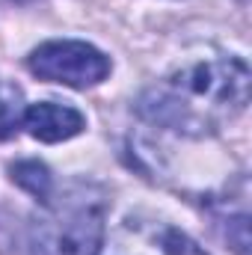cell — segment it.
<instances>
[{
	"label": "cell",
	"instance_id": "1",
	"mask_svg": "<svg viewBox=\"0 0 252 255\" xmlns=\"http://www.w3.org/2000/svg\"><path fill=\"white\" fill-rule=\"evenodd\" d=\"M250 101V68L241 57L202 51L175 65L136 101L139 116L178 133H211Z\"/></svg>",
	"mask_w": 252,
	"mask_h": 255
},
{
	"label": "cell",
	"instance_id": "2",
	"mask_svg": "<svg viewBox=\"0 0 252 255\" xmlns=\"http://www.w3.org/2000/svg\"><path fill=\"white\" fill-rule=\"evenodd\" d=\"M107 199L95 184H74L45 202L30 229L33 255H98L104 241Z\"/></svg>",
	"mask_w": 252,
	"mask_h": 255
},
{
	"label": "cell",
	"instance_id": "6",
	"mask_svg": "<svg viewBox=\"0 0 252 255\" xmlns=\"http://www.w3.org/2000/svg\"><path fill=\"white\" fill-rule=\"evenodd\" d=\"M9 172H12V181L18 187H24L30 196H36L39 202L51 199V193H54V175H51V169L42 160H18V163L9 166Z\"/></svg>",
	"mask_w": 252,
	"mask_h": 255
},
{
	"label": "cell",
	"instance_id": "4",
	"mask_svg": "<svg viewBox=\"0 0 252 255\" xmlns=\"http://www.w3.org/2000/svg\"><path fill=\"white\" fill-rule=\"evenodd\" d=\"M98 255H205L199 244L184 235L178 226L148 217V214H133L125 217L104 241Z\"/></svg>",
	"mask_w": 252,
	"mask_h": 255
},
{
	"label": "cell",
	"instance_id": "7",
	"mask_svg": "<svg viewBox=\"0 0 252 255\" xmlns=\"http://www.w3.org/2000/svg\"><path fill=\"white\" fill-rule=\"evenodd\" d=\"M21 122V113H18V107L15 104H9L3 95H0V136H9L15 128Z\"/></svg>",
	"mask_w": 252,
	"mask_h": 255
},
{
	"label": "cell",
	"instance_id": "5",
	"mask_svg": "<svg viewBox=\"0 0 252 255\" xmlns=\"http://www.w3.org/2000/svg\"><path fill=\"white\" fill-rule=\"evenodd\" d=\"M21 122L30 130V136L39 139V142H63V139L77 136L86 128V119H83L80 110H74L68 104H57V101L30 104L24 110Z\"/></svg>",
	"mask_w": 252,
	"mask_h": 255
},
{
	"label": "cell",
	"instance_id": "3",
	"mask_svg": "<svg viewBox=\"0 0 252 255\" xmlns=\"http://www.w3.org/2000/svg\"><path fill=\"white\" fill-rule=\"evenodd\" d=\"M27 68L48 83H63L74 89H86L101 83L110 74V57H104L98 48L74 39H57L39 45L30 57Z\"/></svg>",
	"mask_w": 252,
	"mask_h": 255
}]
</instances>
